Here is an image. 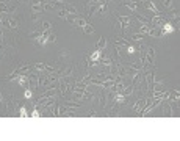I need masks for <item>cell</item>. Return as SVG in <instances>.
<instances>
[{
  "label": "cell",
  "mask_w": 180,
  "mask_h": 141,
  "mask_svg": "<svg viewBox=\"0 0 180 141\" xmlns=\"http://www.w3.org/2000/svg\"><path fill=\"white\" fill-rule=\"evenodd\" d=\"M135 52H136V49H135L132 44H130V46H127V53H129V55H133Z\"/></svg>",
  "instance_id": "obj_40"
},
{
  "label": "cell",
  "mask_w": 180,
  "mask_h": 141,
  "mask_svg": "<svg viewBox=\"0 0 180 141\" xmlns=\"http://www.w3.org/2000/svg\"><path fill=\"white\" fill-rule=\"evenodd\" d=\"M64 105H66V107H69V108H78V107H81V104H80V102H66Z\"/></svg>",
  "instance_id": "obj_33"
},
{
  "label": "cell",
  "mask_w": 180,
  "mask_h": 141,
  "mask_svg": "<svg viewBox=\"0 0 180 141\" xmlns=\"http://www.w3.org/2000/svg\"><path fill=\"white\" fill-rule=\"evenodd\" d=\"M38 17H39V13H32V21H33V22H35Z\"/></svg>",
  "instance_id": "obj_43"
},
{
  "label": "cell",
  "mask_w": 180,
  "mask_h": 141,
  "mask_svg": "<svg viewBox=\"0 0 180 141\" xmlns=\"http://www.w3.org/2000/svg\"><path fill=\"white\" fill-rule=\"evenodd\" d=\"M8 22H9V27H8V28H11V30H16V28L19 27V19H17L16 16L8 17Z\"/></svg>",
  "instance_id": "obj_14"
},
{
  "label": "cell",
  "mask_w": 180,
  "mask_h": 141,
  "mask_svg": "<svg viewBox=\"0 0 180 141\" xmlns=\"http://www.w3.org/2000/svg\"><path fill=\"white\" fill-rule=\"evenodd\" d=\"M114 46L116 47H127V46H130V42L127 41V39H116V42H114Z\"/></svg>",
  "instance_id": "obj_26"
},
{
  "label": "cell",
  "mask_w": 180,
  "mask_h": 141,
  "mask_svg": "<svg viewBox=\"0 0 180 141\" xmlns=\"http://www.w3.org/2000/svg\"><path fill=\"white\" fill-rule=\"evenodd\" d=\"M72 70H74L72 66H67V67H64V69H60L61 77H71V75H72Z\"/></svg>",
  "instance_id": "obj_17"
},
{
  "label": "cell",
  "mask_w": 180,
  "mask_h": 141,
  "mask_svg": "<svg viewBox=\"0 0 180 141\" xmlns=\"http://www.w3.org/2000/svg\"><path fill=\"white\" fill-rule=\"evenodd\" d=\"M41 27H43V32H52V28H53V25H52L49 21H43Z\"/></svg>",
  "instance_id": "obj_25"
},
{
  "label": "cell",
  "mask_w": 180,
  "mask_h": 141,
  "mask_svg": "<svg viewBox=\"0 0 180 141\" xmlns=\"http://www.w3.org/2000/svg\"><path fill=\"white\" fill-rule=\"evenodd\" d=\"M146 82H147V86L152 90V85H154V72H146Z\"/></svg>",
  "instance_id": "obj_21"
},
{
  "label": "cell",
  "mask_w": 180,
  "mask_h": 141,
  "mask_svg": "<svg viewBox=\"0 0 180 141\" xmlns=\"http://www.w3.org/2000/svg\"><path fill=\"white\" fill-rule=\"evenodd\" d=\"M83 32H85V35H92L94 33V27L91 24H86V25H83Z\"/></svg>",
  "instance_id": "obj_27"
},
{
  "label": "cell",
  "mask_w": 180,
  "mask_h": 141,
  "mask_svg": "<svg viewBox=\"0 0 180 141\" xmlns=\"http://www.w3.org/2000/svg\"><path fill=\"white\" fill-rule=\"evenodd\" d=\"M168 13H169V17H171V19L175 22V25H177V24H178V11H177V10H169Z\"/></svg>",
  "instance_id": "obj_22"
},
{
  "label": "cell",
  "mask_w": 180,
  "mask_h": 141,
  "mask_svg": "<svg viewBox=\"0 0 180 141\" xmlns=\"http://www.w3.org/2000/svg\"><path fill=\"white\" fill-rule=\"evenodd\" d=\"M163 5H164L166 10H171V6H172V0H163Z\"/></svg>",
  "instance_id": "obj_36"
},
{
  "label": "cell",
  "mask_w": 180,
  "mask_h": 141,
  "mask_svg": "<svg viewBox=\"0 0 180 141\" xmlns=\"http://www.w3.org/2000/svg\"><path fill=\"white\" fill-rule=\"evenodd\" d=\"M175 30H177V28H175L171 22H164V24L161 25V33H163V36L169 35V33H174Z\"/></svg>",
  "instance_id": "obj_7"
},
{
  "label": "cell",
  "mask_w": 180,
  "mask_h": 141,
  "mask_svg": "<svg viewBox=\"0 0 180 141\" xmlns=\"http://www.w3.org/2000/svg\"><path fill=\"white\" fill-rule=\"evenodd\" d=\"M41 33H43V30H38V32H33V33H32V38H33V39H38V38L41 36Z\"/></svg>",
  "instance_id": "obj_41"
},
{
  "label": "cell",
  "mask_w": 180,
  "mask_h": 141,
  "mask_svg": "<svg viewBox=\"0 0 180 141\" xmlns=\"http://www.w3.org/2000/svg\"><path fill=\"white\" fill-rule=\"evenodd\" d=\"M49 33H50V32H43V33H41V36L36 39V41H38V44L46 46L47 42H49Z\"/></svg>",
  "instance_id": "obj_11"
},
{
  "label": "cell",
  "mask_w": 180,
  "mask_h": 141,
  "mask_svg": "<svg viewBox=\"0 0 180 141\" xmlns=\"http://www.w3.org/2000/svg\"><path fill=\"white\" fill-rule=\"evenodd\" d=\"M141 2H146V0H141Z\"/></svg>",
  "instance_id": "obj_46"
},
{
  "label": "cell",
  "mask_w": 180,
  "mask_h": 141,
  "mask_svg": "<svg viewBox=\"0 0 180 141\" xmlns=\"http://www.w3.org/2000/svg\"><path fill=\"white\" fill-rule=\"evenodd\" d=\"M0 13L2 14H8L9 13V6L6 0H0Z\"/></svg>",
  "instance_id": "obj_15"
},
{
  "label": "cell",
  "mask_w": 180,
  "mask_h": 141,
  "mask_svg": "<svg viewBox=\"0 0 180 141\" xmlns=\"http://www.w3.org/2000/svg\"><path fill=\"white\" fill-rule=\"evenodd\" d=\"M28 80H30V90L32 88H38L39 85H38V82H39V72L36 70V72H28Z\"/></svg>",
  "instance_id": "obj_5"
},
{
  "label": "cell",
  "mask_w": 180,
  "mask_h": 141,
  "mask_svg": "<svg viewBox=\"0 0 180 141\" xmlns=\"http://www.w3.org/2000/svg\"><path fill=\"white\" fill-rule=\"evenodd\" d=\"M33 66H35V64H32V63H22V64L14 70V72L9 74V75L6 77V80H16V78H17L19 75H22V74H28L30 70L33 69Z\"/></svg>",
  "instance_id": "obj_1"
},
{
  "label": "cell",
  "mask_w": 180,
  "mask_h": 141,
  "mask_svg": "<svg viewBox=\"0 0 180 141\" xmlns=\"http://www.w3.org/2000/svg\"><path fill=\"white\" fill-rule=\"evenodd\" d=\"M150 27H152V25H140V32H138V33H141V35H149Z\"/></svg>",
  "instance_id": "obj_29"
},
{
  "label": "cell",
  "mask_w": 180,
  "mask_h": 141,
  "mask_svg": "<svg viewBox=\"0 0 180 141\" xmlns=\"http://www.w3.org/2000/svg\"><path fill=\"white\" fill-rule=\"evenodd\" d=\"M116 19H118L119 24H121L122 32H126L127 28L130 27V17H129V16H121V14H116Z\"/></svg>",
  "instance_id": "obj_4"
},
{
  "label": "cell",
  "mask_w": 180,
  "mask_h": 141,
  "mask_svg": "<svg viewBox=\"0 0 180 141\" xmlns=\"http://www.w3.org/2000/svg\"><path fill=\"white\" fill-rule=\"evenodd\" d=\"M32 116H33V118H39V116H41V113H39L38 107H35V110H33V113H32Z\"/></svg>",
  "instance_id": "obj_42"
},
{
  "label": "cell",
  "mask_w": 180,
  "mask_h": 141,
  "mask_svg": "<svg viewBox=\"0 0 180 141\" xmlns=\"http://www.w3.org/2000/svg\"><path fill=\"white\" fill-rule=\"evenodd\" d=\"M114 61L111 60V58H102L100 56V60H99V64H103V66H111Z\"/></svg>",
  "instance_id": "obj_31"
},
{
  "label": "cell",
  "mask_w": 180,
  "mask_h": 141,
  "mask_svg": "<svg viewBox=\"0 0 180 141\" xmlns=\"http://www.w3.org/2000/svg\"><path fill=\"white\" fill-rule=\"evenodd\" d=\"M164 22H166L164 17H161L160 14H155V16L152 17V21H150V25H152V27H161Z\"/></svg>",
  "instance_id": "obj_8"
},
{
  "label": "cell",
  "mask_w": 180,
  "mask_h": 141,
  "mask_svg": "<svg viewBox=\"0 0 180 141\" xmlns=\"http://www.w3.org/2000/svg\"><path fill=\"white\" fill-rule=\"evenodd\" d=\"M32 96H33V93H32L30 88H27V90L24 91V97H25V99H32Z\"/></svg>",
  "instance_id": "obj_35"
},
{
  "label": "cell",
  "mask_w": 180,
  "mask_h": 141,
  "mask_svg": "<svg viewBox=\"0 0 180 141\" xmlns=\"http://www.w3.org/2000/svg\"><path fill=\"white\" fill-rule=\"evenodd\" d=\"M3 101V96H2V93H0V102H2Z\"/></svg>",
  "instance_id": "obj_45"
},
{
  "label": "cell",
  "mask_w": 180,
  "mask_h": 141,
  "mask_svg": "<svg viewBox=\"0 0 180 141\" xmlns=\"http://www.w3.org/2000/svg\"><path fill=\"white\" fill-rule=\"evenodd\" d=\"M127 66H130V67H133V69H136V70H141L144 66H143V63H141V60L140 61H132V63H127Z\"/></svg>",
  "instance_id": "obj_23"
},
{
  "label": "cell",
  "mask_w": 180,
  "mask_h": 141,
  "mask_svg": "<svg viewBox=\"0 0 180 141\" xmlns=\"http://www.w3.org/2000/svg\"><path fill=\"white\" fill-rule=\"evenodd\" d=\"M152 91H154V93L164 91V83H163V80H157V82H154V85H152Z\"/></svg>",
  "instance_id": "obj_12"
},
{
  "label": "cell",
  "mask_w": 180,
  "mask_h": 141,
  "mask_svg": "<svg viewBox=\"0 0 180 141\" xmlns=\"http://www.w3.org/2000/svg\"><path fill=\"white\" fill-rule=\"evenodd\" d=\"M149 36H154V38H163V33H161V27H150Z\"/></svg>",
  "instance_id": "obj_10"
},
{
  "label": "cell",
  "mask_w": 180,
  "mask_h": 141,
  "mask_svg": "<svg viewBox=\"0 0 180 141\" xmlns=\"http://www.w3.org/2000/svg\"><path fill=\"white\" fill-rule=\"evenodd\" d=\"M2 42H3V30L0 28V44H2Z\"/></svg>",
  "instance_id": "obj_44"
},
{
  "label": "cell",
  "mask_w": 180,
  "mask_h": 141,
  "mask_svg": "<svg viewBox=\"0 0 180 141\" xmlns=\"http://www.w3.org/2000/svg\"><path fill=\"white\" fill-rule=\"evenodd\" d=\"M55 94H57V90H55V88H50V90H47L46 93H43V94H41L38 99H46V97H53Z\"/></svg>",
  "instance_id": "obj_16"
},
{
  "label": "cell",
  "mask_w": 180,
  "mask_h": 141,
  "mask_svg": "<svg viewBox=\"0 0 180 141\" xmlns=\"http://www.w3.org/2000/svg\"><path fill=\"white\" fill-rule=\"evenodd\" d=\"M146 8H147L149 11H152L154 14H160V10L155 6V3L152 2V0H147V2H146Z\"/></svg>",
  "instance_id": "obj_13"
},
{
  "label": "cell",
  "mask_w": 180,
  "mask_h": 141,
  "mask_svg": "<svg viewBox=\"0 0 180 141\" xmlns=\"http://www.w3.org/2000/svg\"><path fill=\"white\" fill-rule=\"evenodd\" d=\"M32 11H33V13H44V10H43V3H41V0H39V2H35V3L32 5Z\"/></svg>",
  "instance_id": "obj_20"
},
{
  "label": "cell",
  "mask_w": 180,
  "mask_h": 141,
  "mask_svg": "<svg viewBox=\"0 0 180 141\" xmlns=\"http://www.w3.org/2000/svg\"><path fill=\"white\" fill-rule=\"evenodd\" d=\"M164 111H166V115H168V116H172V110H171V107L168 104H164Z\"/></svg>",
  "instance_id": "obj_38"
},
{
  "label": "cell",
  "mask_w": 180,
  "mask_h": 141,
  "mask_svg": "<svg viewBox=\"0 0 180 141\" xmlns=\"http://www.w3.org/2000/svg\"><path fill=\"white\" fill-rule=\"evenodd\" d=\"M49 42H57V35H55V33H49Z\"/></svg>",
  "instance_id": "obj_39"
},
{
  "label": "cell",
  "mask_w": 180,
  "mask_h": 141,
  "mask_svg": "<svg viewBox=\"0 0 180 141\" xmlns=\"http://www.w3.org/2000/svg\"><path fill=\"white\" fill-rule=\"evenodd\" d=\"M100 56H102V50H94L92 53H91V56H89V61H99L100 60Z\"/></svg>",
  "instance_id": "obj_18"
},
{
  "label": "cell",
  "mask_w": 180,
  "mask_h": 141,
  "mask_svg": "<svg viewBox=\"0 0 180 141\" xmlns=\"http://www.w3.org/2000/svg\"><path fill=\"white\" fill-rule=\"evenodd\" d=\"M16 82L21 85V88H30V80H28V74H22L16 78Z\"/></svg>",
  "instance_id": "obj_6"
},
{
  "label": "cell",
  "mask_w": 180,
  "mask_h": 141,
  "mask_svg": "<svg viewBox=\"0 0 180 141\" xmlns=\"http://www.w3.org/2000/svg\"><path fill=\"white\" fill-rule=\"evenodd\" d=\"M33 69L35 70H38V72H53V70H57L55 67H52L50 64H47V63H36L35 66H33Z\"/></svg>",
  "instance_id": "obj_2"
},
{
  "label": "cell",
  "mask_w": 180,
  "mask_h": 141,
  "mask_svg": "<svg viewBox=\"0 0 180 141\" xmlns=\"http://www.w3.org/2000/svg\"><path fill=\"white\" fill-rule=\"evenodd\" d=\"M105 47H107V38L100 36L99 41H97V49H99V50H103Z\"/></svg>",
  "instance_id": "obj_24"
},
{
  "label": "cell",
  "mask_w": 180,
  "mask_h": 141,
  "mask_svg": "<svg viewBox=\"0 0 180 141\" xmlns=\"http://www.w3.org/2000/svg\"><path fill=\"white\" fill-rule=\"evenodd\" d=\"M138 5H140V3H138V0H135V2H127V3H126V6H127V8H130L133 13L138 10Z\"/></svg>",
  "instance_id": "obj_30"
},
{
  "label": "cell",
  "mask_w": 180,
  "mask_h": 141,
  "mask_svg": "<svg viewBox=\"0 0 180 141\" xmlns=\"http://www.w3.org/2000/svg\"><path fill=\"white\" fill-rule=\"evenodd\" d=\"M155 61V49L154 47H149L147 49V52H146V58H144V66H147V64H152Z\"/></svg>",
  "instance_id": "obj_3"
},
{
  "label": "cell",
  "mask_w": 180,
  "mask_h": 141,
  "mask_svg": "<svg viewBox=\"0 0 180 141\" xmlns=\"http://www.w3.org/2000/svg\"><path fill=\"white\" fill-rule=\"evenodd\" d=\"M64 11H67L69 14H77L78 11H77V8L75 6H71V5H64V8H63Z\"/></svg>",
  "instance_id": "obj_32"
},
{
  "label": "cell",
  "mask_w": 180,
  "mask_h": 141,
  "mask_svg": "<svg viewBox=\"0 0 180 141\" xmlns=\"http://www.w3.org/2000/svg\"><path fill=\"white\" fill-rule=\"evenodd\" d=\"M143 36H144V35H141V33H135V35H132V39H133V41H141Z\"/></svg>",
  "instance_id": "obj_37"
},
{
  "label": "cell",
  "mask_w": 180,
  "mask_h": 141,
  "mask_svg": "<svg viewBox=\"0 0 180 141\" xmlns=\"http://www.w3.org/2000/svg\"><path fill=\"white\" fill-rule=\"evenodd\" d=\"M133 91H135V88H133V86H132V85H130V86H127V88H124V90L121 91V94H122V96H126V97H127V96H130V94H133Z\"/></svg>",
  "instance_id": "obj_28"
},
{
  "label": "cell",
  "mask_w": 180,
  "mask_h": 141,
  "mask_svg": "<svg viewBox=\"0 0 180 141\" xmlns=\"http://www.w3.org/2000/svg\"><path fill=\"white\" fill-rule=\"evenodd\" d=\"M144 104H146V99H138V101L135 102V105H133V111H141Z\"/></svg>",
  "instance_id": "obj_19"
},
{
  "label": "cell",
  "mask_w": 180,
  "mask_h": 141,
  "mask_svg": "<svg viewBox=\"0 0 180 141\" xmlns=\"http://www.w3.org/2000/svg\"><path fill=\"white\" fill-rule=\"evenodd\" d=\"M14 105H16V97L11 94V96H9V99H8V105H6V113H8V115H13Z\"/></svg>",
  "instance_id": "obj_9"
},
{
  "label": "cell",
  "mask_w": 180,
  "mask_h": 141,
  "mask_svg": "<svg viewBox=\"0 0 180 141\" xmlns=\"http://www.w3.org/2000/svg\"><path fill=\"white\" fill-rule=\"evenodd\" d=\"M19 116H21V118H27V116H28V111H27L25 107H21V110H19Z\"/></svg>",
  "instance_id": "obj_34"
}]
</instances>
